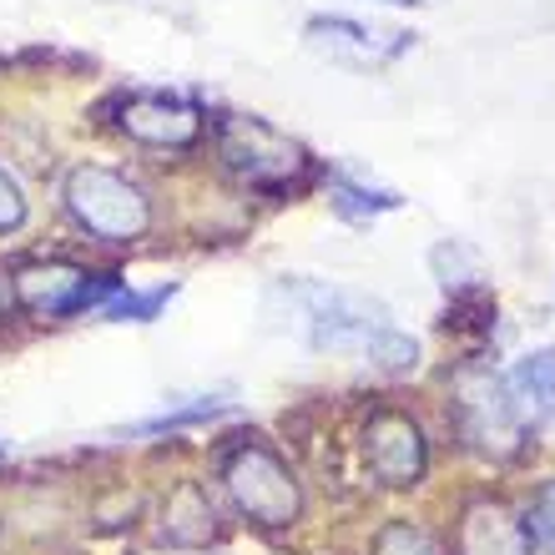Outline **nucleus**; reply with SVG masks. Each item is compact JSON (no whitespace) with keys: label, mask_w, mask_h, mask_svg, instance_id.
<instances>
[{"label":"nucleus","mask_w":555,"mask_h":555,"mask_svg":"<svg viewBox=\"0 0 555 555\" xmlns=\"http://www.w3.org/2000/svg\"><path fill=\"white\" fill-rule=\"evenodd\" d=\"M61 197H66V212L76 218V228L91 233L96 243H137L152 228V197L132 177L96 167V162L72 167L61 182Z\"/></svg>","instance_id":"f257e3e1"},{"label":"nucleus","mask_w":555,"mask_h":555,"mask_svg":"<svg viewBox=\"0 0 555 555\" xmlns=\"http://www.w3.org/2000/svg\"><path fill=\"white\" fill-rule=\"evenodd\" d=\"M222 490L243 520L263 530H283L304 515V490L293 480L288 460L268 450L263 439H243L222 454Z\"/></svg>","instance_id":"f03ea898"},{"label":"nucleus","mask_w":555,"mask_h":555,"mask_svg":"<svg viewBox=\"0 0 555 555\" xmlns=\"http://www.w3.org/2000/svg\"><path fill=\"white\" fill-rule=\"evenodd\" d=\"M293 323L313 349H369L389 323V308L369 293L353 288H328V283H288Z\"/></svg>","instance_id":"7ed1b4c3"},{"label":"nucleus","mask_w":555,"mask_h":555,"mask_svg":"<svg viewBox=\"0 0 555 555\" xmlns=\"http://www.w3.org/2000/svg\"><path fill=\"white\" fill-rule=\"evenodd\" d=\"M218 157L237 182L263 192H288L308 177L304 142H293L288 132L268 127L263 117H243V112L218 121Z\"/></svg>","instance_id":"20e7f679"},{"label":"nucleus","mask_w":555,"mask_h":555,"mask_svg":"<svg viewBox=\"0 0 555 555\" xmlns=\"http://www.w3.org/2000/svg\"><path fill=\"white\" fill-rule=\"evenodd\" d=\"M117 293V273H87L81 263H66V258H36V263H21L11 273V298L30 319H76L87 308H102Z\"/></svg>","instance_id":"39448f33"},{"label":"nucleus","mask_w":555,"mask_h":555,"mask_svg":"<svg viewBox=\"0 0 555 555\" xmlns=\"http://www.w3.org/2000/svg\"><path fill=\"white\" fill-rule=\"evenodd\" d=\"M454 414H460V435L490 460H511L526 444V424L515 420L505 379L480 364H465L454 374Z\"/></svg>","instance_id":"423d86ee"},{"label":"nucleus","mask_w":555,"mask_h":555,"mask_svg":"<svg viewBox=\"0 0 555 555\" xmlns=\"http://www.w3.org/2000/svg\"><path fill=\"white\" fill-rule=\"evenodd\" d=\"M364 465L369 475L389 490H410L420 485L424 460H429V444H424L420 420H410L404 410H379L364 420Z\"/></svg>","instance_id":"0eeeda50"},{"label":"nucleus","mask_w":555,"mask_h":555,"mask_svg":"<svg viewBox=\"0 0 555 555\" xmlns=\"http://www.w3.org/2000/svg\"><path fill=\"white\" fill-rule=\"evenodd\" d=\"M117 127L142 146L182 152L203 137V112L188 96H172V91H132L117 102Z\"/></svg>","instance_id":"6e6552de"},{"label":"nucleus","mask_w":555,"mask_h":555,"mask_svg":"<svg viewBox=\"0 0 555 555\" xmlns=\"http://www.w3.org/2000/svg\"><path fill=\"white\" fill-rule=\"evenodd\" d=\"M308 41L338 61H353V66H389L414 46V30H379L364 21H349V15H313Z\"/></svg>","instance_id":"1a4fd4ad"},{"label":"nucleus","mask_w":555,"mask_h":555,"mask_svg":"<svg viewBox=\"0 0 555 555\" xmlns=\"http://www.w3.org/2000/svg\"><path fill=\"white\" fill-rule=\"evenodd\" d=\"M460 555H530V530L526 520L505 505V500H469L465 515H460Z\"/></svg>","instance_id":"9d476101"},{"label":"nucleus","mask_w":555,"mask_h":555,"mask_svg":"<svg viewBox=\"0 0 555 555\" xmlns=\"http://www.w3.org/2000/svg\"><path fill=\"white\" fill-rule=\"evenodd\" d=\"M505 395H511V410H515V420L526 424V429L551 424L555 420V349L526 353V359L511 369Z\"/></svg>","instance_id":"9b49d317"},{"label":"nucleus","mask_w":555,"mask_h":555,"mask_svg":"<svg viewBox=\"0 0 555 555\" xmlns=\"http://www.w3.org/2000/svg\"><path fill=\"white\" fill-rule=\"evenodd\" d=\"M218 535V511L197 480H182L162 505V541L177 545V551H192V545H207Z\"/></svg>","instance_id":"f8f14e48"},{"label":"nucleus","mask_w":555,"mask_h":555,"mask_svg":"<svg viewBox=\"0 0 555 555\" xmlns=\"http://www.w3.org/2000/svg\"><path fill=\"white\" fill-rule=\"evenodd\" d=\"M328 197L344 218H379V212H395L399 197L395 192H379V188H364V182H353V177L334 172L328 177Z\"/></svg>","instance_id":"ddd939ff"},{"label":"nucleus","mask_w":555,"mask_h":555,"mask_svg":"<svg viewBox=\"0 0 555 555\" xmlns=\"http://www.w3.org/2000/svg\"><path fill=\"white\" fill-rule=\"evenodd\" d=\"M177 298V288L167 283V288H152V293H117V298H106L102 304V319L106 323H152L162 313V308Z\"/></svg>","instance_id":"4468645a"},{"label":"nucleus","mask_w":555,"mask_h":555,"mask_svg":"<svg viewBox=\"0 0 555 555\" xmlns=\"http://www.w3.org/2000/svg\"><path fill=\"white\" fill-rule=\"evenodd\" d=\"M369 364L379 369V374H389V379H399V374H414V364H420V344H414L410 334H399V328H384L374 344H369Z\"/></svg>","instance_id":"2eb2a0df"},{"label":"nucleus","mask_w":555,"mask_h":555,"mask_svg":"<svg viewBox=\"0 0 555 555\" xmlns=\"http://www.w3.org/2000/svg\"><path fill=\"white\" fill-rule=\"evenodd\" d=\"M374 555H444V545H439L435 535H424L420 526L395 520V526H384V535L374 541Z\"/></svg>","instance_id":"dca6fc26"},{"label":"nucleus","mask_w":555,"mask_h":555,"mask_svg":"<svg viewBox=\"0 0 555 555\" xmlns=\"http://www.w3.org/2000/svg\"><path fill=\"white\" fill-rule=\"evenodd\" d=\"M526 530H530V541L541 545L545 555H555V480H545L541 490H535L530 515H526Z\"/></svg>","instance_id":"f3484780"},{"label":"nucleus","mask_w":555,"mask_h":555,"mask_svg":"<svg viewBox=\"0 0 555 555\" xmlns=\"http://www.w3.org/2000/svg\"><path fill=\"white\" fill-rule=\"evenodd\" d=\"M228 404H218V399H197V404H182V410L172 414H157V420H142L132 429V435H162V429H177V424H192V420H212V414H222Z\"/></svg>","instance_id":"a211bd4d"},{"label":"nucleus","mask_w":555,"mask_h":555,"mask_svg":"<svg viewBox=\"0 0 555 555\" xmlns=\"http://www.w3.org/2000/svg\"><path fill=\"white\" fill-rule=\"evenodd\" d=\"M26 222V192L5 167H0V233H15Z\"/></svg>","instance_id":"6ab92c4d"},{"label":"nucleus","mask_w":555,"mask_h":555,"mask_svg":"<svg viewBox=\"0 0 555 555\" xmlns=\"http://www.w3.org/2000/svg\"><path fill=\"white\" fill-rule=\"evenodd\" d=\"M389 5H424V0H389Z\"/></svg>","instance_id":"aec40b11"},{"label":"nucleus","mask_w":555,"mask_h":555,"mask_svg":"<svg viewBox=\"0 0 555 555\" xmlns=\"http://www.w3.org/2000/svg\"><path fill=\"white\" fill-rule=\"evenodd\" d=\"M0 308H5V288H0Z\"/></svg>","instance_id":"412c9836"},{"label":"nucleus","mask_w":555,"mask_h":555,"mask_svg":"<svg viewBox=\"0 0 555 555\" xmlns=\"http://www.w3.org/2000/svg\"><path fill=\"white\" fill-rule=\"evenodd\" d=\"M0 454H5V450H0Z\"/></svg>","instance_id":"4be33fe9"}]
</instances>
